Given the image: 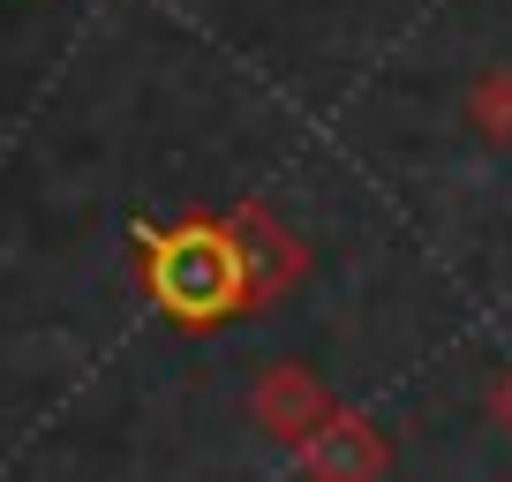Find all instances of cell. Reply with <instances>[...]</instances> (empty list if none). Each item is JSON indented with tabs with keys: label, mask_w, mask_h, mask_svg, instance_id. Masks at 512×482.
<instances>
[{
	"label": "cell",
	"mask_w": 512,
	"mask_h": 482,
	"mask_svg": "<svg viewBox=\"0 0 512 482\" xmlns=\"http://www.w3.org/2000/svg\"><path fill=\"white\" fill-rule=\"evenodd\" d=\"M159 294L181 309V317H211L234 294V257H226L211 234H181L159 249Z\"/></svg>",
	"instance_id": "1"
}]
</instances>
